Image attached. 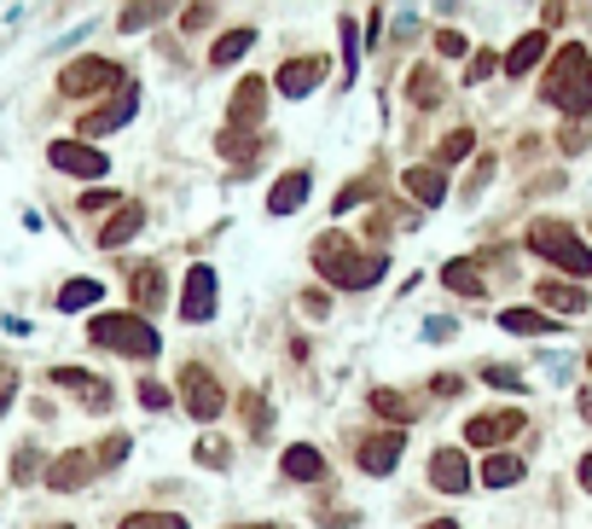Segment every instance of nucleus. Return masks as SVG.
<instances>
[{
	"label": "nucleus",
	"mask_w": 592,
	"mask_h": 529,
	"mask_svg": "<svg viewBox=\"0 0 592 529\" xmlns=\"http://www.w3.org/2000/svg\"><path fill=\"white\" fill-rule=\"evenodd\" d=\"M314 268L325 273L331 286H343V291H367L372 280H383L390 257H383V250H367V257H360V244L349 233H320L314 239Z\"/></svg>",
	"instance_id": "obj_1"
},
{
	"label": "nucleus",
	"mask_w": 592,
	"mask_h": 529,
	"mask_svg": "<svg viewBox=\"0 0 592 529\" xmlns=\"http://www.w3.org/2000/svg\"><path fill=\"white\" fill-rule=\"evenodd\" d=\"M552 99V106L563 111V117H586L592 111V53L586 47H558V59H552V70H546V88H540Z\"/></svg>",
	"instance_id": "obj_2"
},
{
	"label": "nucleus",
	"mask_w": 592,
	"mask_h": 529,
	"mask_svg": "<svg viewBox=\"0 0 592 529\" xmlns=\"http://www.w3.org/2000/svg\"><path fill=\"white\" fill-rule=\"evenodd\" d=\"M88 338H93L99 349H117V356H140V361H151V356L163 349V338L151 332L140 315H99V320L88 326Z\"/></svg>",
	"instance_id": "obj_3"
},
{
	"label": "nucleus",
	"mask_w": 592,
	"mask_h": 529,
	"mask_svg": "<svg viewBox=\"0 0 592 529\" xmlns=\"http://www.w3.org/2000/svg\"><path fill=\"white\" fill-rule=\"evenodd\" d=\"M529 250H534V257H546V262H558V268H570V273H592V244H581L570 227H558V221H540L529 233Z\"/></svg>",
	"instance_id": "obj_4"
},
{
	"label": "nucleus",
	"mask_w": 592,
	"mask_h": 529,
	"mask_svg": "<svg viewBox=\"0 0 592 529\" xmlns=\"http://www.w3.org/2000/svg\"><path fill=\"white\" fill-rule=\"evenodd\" d=\"M59 93H70V99L122 93V64H111V59H76V64H64V76H59Z\"/></svg>",
	"instance_id": "obj_5"
},
{
	"label": "nucleus",
	"mask_w": 592,
	"mask_h": 529,
	"mask_svg": "<svg viewBox=\"0 0 592 529\" xmlns=\"http://www.w3.org/2000/svg\"><path fill=\"white\" fill-rule=\"evenodd\" d=\"M180 401H187V413L203 419V425L221 419V385H215V378L203 372V367H187V372H180Z\"/></svg>",
	"instance_id": "obj_6"
},
{
	"label": "nucleus",
	"mask_w": 592,
	"mask_h": 529,
	"mask_svg": "<svg viewBox=\"0 0 592 529\" xmlns=\"http://www.w3.org/2000/svg\"><path fill=\"white\" fill-rule=\"evenodd\" d=\"M518 431H523V413H518V408H500V413H476V419L465 425V442L500 453V442H511Z\"/></svg>",
	"instance_id": "obj_7"
},
{
	"label": "nucleus",
	"mask_w": 592,
	"mask_h": 529,
	"mask_svg": "<svg viewBox=\"0 0 592 529\" xmlns=\"http://www.w3.org/2000/svg\"><path fill=\"white\" fill-rule=\"evenodd\" d=\"M215 315V273L210 268H192L187 273V291H180V320H210Z\"/></svg>",
	"instance_id": "obj_8"
},
{
	"label": "nucleus",
	"mask_w": 592,
	"mask_h": 529,
	"mask_svg": "<svg viewBox=\"0 0 592 529\" xmlns=\"http://www.w3.org/2000/svg\"><path fill=\"white\" fill-rule=\"evenodd\" d=\"M47 158H53V169H64V174H106L111 163H106V151H93V146H76V140H53V151H47Z\"/></svg>",
	"instance_id": "obj_9"
},
{
	"label": "nucleus",
	"mask_w": 592,
	"mask_h": 529,
	"mask_svg": "<svg viewBox=\"0 0 592 529\" xmlns=\"http://www.w3.org/2000/svg\"><path fill=\"white\" fill-rule=\"evenodd\" d=\"M401 448H407V437H401V431H383V437H367V442H354V460L367 466L372 477H383V471H395Z\"/></svg>",
	"instance_id": "obj_10"
},
{
	"label": "nucleus",
	"mask_w": 592,
	"mask_h": 529,
	"mask_svg": "<svg viewBox=\"0 0 592 529\" xmlns=\"http://www.w3.org/2000/svg\"><path fill=\"white\" fill-rule=\"evenodd\" d=\"M134 111H140V99H134V88H122V93L111 99V106H99V111H88V117H82V134H88V140H99V134H111V129H122V122H128V117H134Z\"/></svg>",
	"instance_id": "obj_11"
},
{
	"label": "nucleus",
	"mask_w": 592,
	"mask_h": 529,
	"mask_svg": "<svg viewBox=\"0 0 592 529\" xmlns=\"http://www.w3.org/2000/svg\"><path fill=\"white\" fill-rule=\"evenodd\" d=\"M430 483H435V489H448V495H465V489H471V460H465L459 448H435Z\"/></svg>",
	"instance_id": "obj_12"
},
{
	"label": "nucleus",
	"mask_w": 592,
	"mask_h": 529,
	"mask_svg": "<svg viewBox=\"0 0 592 529\" xmlns=\"http://www.w3.org/2000/svg\"><path fill=\"white\" fill-rule=\"evenodd\" d=\"M320 76H325L320 59H285V64H279V76H273V88L285 93V99H302V93L320 88Z\"/></svg>",
	"instance_id": "obj_13"
},
{
	"label": "nucleus",
	"mask_w": 592,
	"mask_h": 529,
	"mask_svg": "<svg viewBox=\"0 0 592 529\" xmlns=\"http://www.w3.org/2000/svg\"><path fill=\"white\" fill-rule=\"evenodd\" d=\"M93 471H99V453H88V448H70V453H59V466L47 471V483H53V489H82Z\"/></svg>",
	"instance_id": "obj_14"
},
{
	"label": "nucleus",
	"mask_w": 592,
	"mask_h": 529,
	"mask_svg": "<svg viewBox=\"0 0 592 529\" xmlns=\"http://www.w3.org/2000/svg\"><path fill=\"white\" fill-rule=\"evenodd\" d=\"M262 111H268V82H255V76H250V82L233 93V106H227V122H233V129L244 134V129H250V122L262 117Z\"/></svg>",
	"instance_id": "obj_15"
},
{
	"label": "nucleus",
	"mask_w": 592,
	"mask_h": 529,
	"mask_svg": "<svg viewBox=\"0 0 592 529\" xmlns=\"http://www.w3.org/2000/svg\"><path fill=\"white\" fill-rule=\"evenodd\" d=\"M53 385L76 390V396L88 401V408H111V385H99V378H88L82 367H59V372H53Z\"/></svg>",
	"instance_id": "obj_16"
},
{
	"label": "nucleus",
	"mask_w": 592,
	"mask_h": 529,
	"mask_svg": "<svg viewBox=\"0 0 592 529\" xmlns=\"http://www.w3.org/2000/svg\"><path fill=\"white\" fill-rule=\"evenodd\" d=\"M302 198H308V174H302V169L279 174V187L268 192V216H291V210H302Z\"/></svg>",
	"instance_id": "obj_17"
},
{
	"label": "nucleus",
	"mask_w": 592,
	"mask_h": 529,
	"mask_svg": "<svg viewBox=\"0 0 592 529\" xmlns=\"http://www.w3.org/2000/svg\"><path fill=\"white\" fill-rule=\"evenodd\" d=\"M407 198H419V204H442L448 198V174L442 169H407Z\"/></svg>",
	"instance_id": "obj_18"
},
{
	"label": "nucleus",
	"mask_w": 592,
	"mask_h": 529,
	"mask_svg": "<svg viewBox=\"0 0 592 529\" xmlns=\"http://www.w3.org/2000/svg\"><path fill=\"white\" fill-rule=\"evenodd\" d=\"M285 477H297V483H320V477H325V453L308 448V442L285 448Z\"/></svg>",
	"instance_id": "obj_19"
},
{
	"label": "nucleus",
	"mask_w": 592,
	"mask_h": 529,
	"mask_svg": "<svg viewBox=\"0 0 592 529\" xmlns=\"http://www.w3.org/2000/svg\"><path fill=\"white\" fill-rule=\"evenodd\" d=\"M534 297L546 302V309H558V315H581L586 309V291L581 286H563V280H540Z\"/></svg>",
	"instance_id": "obj_20"
},
{
	"label": "nucleus",
	"mask_w": 592,
	"mask_h": 529,
	"mask_svg": "<svg viewBox=\"0 0 592 529\" xmlns=\"http://www.w3.org/2000/svg\"><path fill=\"white\" fill-rule=\"evenodd\" d=\"M140 227H146V210H140V204H122V210L106 221V233H99V244H106V250H117V244H128V239H134Z\"/></svg>",
	"instance_id": "obj_21"
},
{
	"label": "nucleus",
	"mask_w": 592,
	"mask_h": 529,
	"mask_svg": "<svg viewBox=\"0 0 592 529\" xmlns=\"http://www.w3.org/2000/svg\"><path fill=\"white\" fill-rule=\"evenodd\" d=\"M482 483H488V489L523 483V460H518V453H488V460H482Z\"/></svg>",
	"instance_id": "obj_22"
},
{
	"label": "nucleus",
	"mask_w": 592,
	"mask_h": 529,
	"mask_svg": "<svg viewBox=\"0 0 592 529\" xmlns=\"http://www.w3.org/2000/svg\"><path fill=\"white\" fill-rule=\"evenodd\" d=\"M546 47H552V41H546V30L523 36V41H518V47H511V53H505V70H511V76H529V70L540 64V53H546Z\"/></svg>",
	"instance_id": "obj_23"
},
{
	"label": "nucleus",
	"mask_w": 592,
	"mask_h": 529,
	"mask_svg": "<svg viewBox=\"0 0 592 529\" xmlns=\"http://www.w3.org/2000/svg\"><path fill=\"white\" fill-rule=\"evenodd\" d=\"M163 297H169L163 291V268H151V262L134 268V302H140V309H163Z\"/></svg>",
	"instance_id": "obj_24"
},
{
	"label": "nucleus",
	"mask_w": 592,
	"mask_h": 529,
	"mask_svg": "<svg viewBox=\"0 0 592 529\" xmlns=\"http://www.w3.org/2000/svg\"><path fill=\"white\" fill-rule=\"evenodd\" d=\"M250 41H255L250 30H227V36L210 47V64H215V70H221V64H239V59L250 53Z\"/></svg>",
	"instance_id": "obj_25"
},
{
	"label": "nucleus",
	"mask_w": 592,
	"mask_h": 529,
	"mask_svg": "<svg viewBox=\"0 0 592 529\" xmlns=\"http://www.w3.org/2000/svg\"><path fill=\"white\" fill-rule=\"evenodd\" d=\"M505 332H518V338H540V332H552V320L546 315H534V309H505L500 315Z\"/></svg>",
	"instance_id": "obj_26"
},
{
	"label": "nucleus",
	"mask_w": 592,
	"mask_h": 529,
	"mask_svg": "<svg viewBox=\"0 0 592 529\" xmlns=\"http://www.w3.org/2000/svg\"><path fill=\"white\" fill-rule=\"evenodd\" d=\"M99 291H106L99 280H70V286L59 291V309H64V315H76V309H93V302H99Z\"/></svg>",
	"instance_id": "obj_27"
},
{
	"label": "nucleus",
	"mask_w": 592,
	"mask_h": 529,
	"mask_svg": "<svg viewBox=\"0 0 592 529\" xmlns=\"http://www.w3.org/2000/svg\"><path fill=\"white\" fill-rule=\"evenodd\" d=\"M442 280H448L459 297H482V273H476V262H448V268H442Z\"/></svg>",
	"instance_id": "obj_28"
},
{
	"label": "nucleus",
	"mask_w": 592,
	"mask_h": 529,
	"mask_svg": "<svg viewBox=\"0 0 592 529\" xmlns=\"http://www.w3.org/2000/svg\"><path fill=\"white\" fill-rule=\"evenodd\" d=\"M471 129H453V134H442V146H435V169H448V163H459V158H471Z\"/></svg>",
	"instance_id": "obj_29"
},
{
	"label": "nucleus",
	"mask_w": 592,
	"mask_h": 529,
	"mask_svg": "<svg viewBox=\"0 0 592 529\" xmlns=\"http://www.w3.org/2000/svg\"><path fill=\"white\" fill-rule=\"evenodd\" d=\"M122 529H187V518L180 512H128Z\"/></svg>",
	"instance_id": "obj_30"
},
{
	"label": "nucleus",
	"mask_w": 592,
	"mask_h": 529,
	"mask_svg": "<svg viewBox=\"0 0 592 529\" xmlns=\"http://www.w3.org/2000/svg\"><path fill=\"white\" fill-rule=\"evenodd\" d=\"M407 88H413V106H435V99H442L435 70H413V76H407Z\"/></svg>",
	"instance_id": "obj_31"
},
{
	"label": "nucleus",
	"mask_w": 592,
	"mask_h": 529,
	"mask_svg": "<svg viewBox=\"0 0 592 529\" xmlns=\"http://www.w3.org/2000/svg\"><path fill=\"white\" fill-rule=\"evenodd\" d=\"M372 413H383V419H413V408H407V396H395V390H372Z\"/></svg>",
	"instance_id": "obj_32"
},
{
	"label": "nucleus",
	"mask_w": 592,
	"mask_h": 529,
	"mask_svg": "<svg viewBox=\"0 0 592 529\" xmlns=\"http://www.w3.org/2000/svg\"><path fill=\"white\" fill-rule=\"evenodd\" d=\"M227 460H233V448H227V437H203V442H198V466L221 471Z\"/></svg>",
	"instance_id": "obj_33"
},
{
	"label": "nucleus",
	"mask_w": 592,
	"mask_h": 529,
	"mask_svg": "<svg viewBox=\"0 0 592 529\" xmlns=\"http://www.w3.org/2000/svg\"><path fill=\"white\" fill-rule=\"evenodd\" d=\"M221 151H227V158H233V163H250V158H255V134L227 129V134H221Z\"/></svg>",
	"instance_id": "obj_34"
},
{
	"label": "nucleus",
	"mask_w": 592,
	"mask_h": 529,
	"mask_svg": "<svg viewBox=\"0 0 592 529\" xmlns=\"http://www.w3.org/2000/svg\"><path fill=\"white\" fill-rule=\"evenodd\" d=\"M482 378H488L494 390H500V385H505V390H523V372H518V367H482Z\"/></svg>",
	"instance_id": "obj_35"
},
{
	"label": "nucleus",
	"mask_w": 592,
	"mask_h": 529,
	"mask_svg": "<svg viewBox=\"0 0 592 529\" xmlns=\"http://www.w3.org/2000/svg\"><path fill=\"white\" fill-rule=\"evenodd\" d=\"M36 466H41V453H36V448H18V466H12V483H30V477H36Z\"/></svg>",
	"instance_id": "obj_36"
},
{
	"label": "nucleus",
	"mask_w": 592,
	"mask_h": 529,
	"mask_svg": "<svg viewBox=\"0 0 592 529\" xmlns=\"http://www.w3.org/2000/svg\"><path fill=\"white\" fill-rule=\"evenodd\" d=\"M163 7H134V12H122V30H140V23H158Z\"/></svg>",
	"instance_id": "obj_37"
},
{
	"label": "nucleus",
	"mask_w": 592,
	"mask_h": 529,
	"mask_svg": "<svg viewBox=\"0 0 592 529\" xmlns=\"http://www.w3.org/2000/svg\"><path fill=\"white\" fill-rule=\"evenodd\" d=\"M494 64H500L494 53H476V59H471V70H465V82H482V76H488V70H494Z\"/></svg>",
	"instance_id": "obj_38"
},
{
	"label": "nucleus",
	"mask_w": 592,
	"mask_h": 529,
	"mask_svg": "<svg viewBox=\"0 0 592 529\" xmlns=\"http://www.w3.org/2000/svg\"><path fill=\"white\" fill-rule=\"evenodd\" d=\"M140 401L146 408H169V390L163 385H140Z\"/></svg>",
	"instance_id": "obj_39"
},
{
	"label": "nucleus",
	"mask_w": 592,
	"mask_h": 529,
	"mask_svg": "<svg viewBox=\"0 0 592 529\" xmlns=\"http://www.w3.org/2000/svg\"><path fill=\"white\" fill-rule=\"evenodd\" d=\"M563 151H581L586 146V129H581V122H570V129H563V140H558Z\"/></svg>",
	"instance_id": "obj_40"
},
{
	"label": "nucleus",
	"mask_w": 592,
	"mask_h": 529,
	"mask_svg": "<svg viewBox=\"0 0 592 529\" xmlns=\"http://www.w3.org/2000/svg\"><path fill=\"white\" fill-rule=\"evenodd\" d=\"M111 204H117V192H88V198H82L88 216H93V210H111Z\"/></svg>",
	"instance_id": "obj_41"
},
{
	"label": "nucleus",
	"mask_w": 592,
	"mask_h": 529,
	"mask_svg": "<svg viewBox=\"0 0 592 529\" xmlns=\"http://www.w3.org/2000/svg\"><path fill=\"white\" fill-rule=\"evenodd\" d=\"M122 453H128V437H111L106 448H99V460H106V466H111V460H122Z\"/></svg>",
	"instance_id": "obj_42"
},
{
	"label": "nucleus",
	"mask_w": 592,
	"mask_h": 529,
	"mask_svg": "<svg viewBox=\"0 0 592 529\" xmlns=\"http://www.w3.org/2000/svg\"><path fill=\"white\" fill-rule=\"evenodd\" d=\"M360 198H367V187H360V181H354V187H343V192H338V210H354Z\"/></svg>",
	"instance_id": "obj_43"
},
{
	"label": "nucleus",
	"mask_w": 592,
	"mask_h": 529,
	"mask_svg": "<svg viewBox=\"0 0 592 529\" xmlns=\"http://www.w3.org/2000/svg\"><path fill=\"white\" fill-rule=\"evenodd\" d=\"M435 47H442V53L453 59V53H465V36H453V30H448V36H435Z\"/></svg>",
	"instance_id": "obj_44"
},
{
	"label": "nucleus",
	"mask_w": 592,
	"mask_h": 529,
	"mask_svg": "<svg viewBox=\"0 0 592 529\" xmlns=\"http://www.w3.org/2000/svg\"><path fill=\"white\" fill-rule=\"evenodd\" d=\"M581 489L592 495V453H586V460H581Z\"/></svg>",
	"instance_id": "obj_45"
},
{
	"label": "nucleus",
	"mask_w": 592,
	"mask_h": 529,
	"mask_svg": "<svg viewBox=\"0 0 592 529\" xmlns=\"http://www.w3.org/2000/svg\"><path fill=\"white\" fill-rule=\"evenodd\" d=\"M424 529H459L453 518H435V523H424Z\"/></svg>",
	"instance_id": "obj_46"
},
{
	"label": "nucleus",
	"mask_w": 592,
	"mask_h": 529,
	"mask_svg": "<svg viewBox=\"0 0 592 529\" xmlns=\"http://www.w3.org/2000/svg\"><path fill=\"white\" fill-rule=\"evenodd\" d=\"M7 401H12V385H0V413H7Z\"/></svg>",
	"instance_id": "obj_47"
},
{
	"label": "nucleus",
	"mask_w": 592,
	"mask_h": 529,
	"mask_svg": "<svg viewBox=\"0 0 592 529\" xmlns=\"http://www.w3.org/2000/svg\"><path fill=\"white\" fill-rule=\"evenodd\" d=\"M581 413H586V419H592V390H586V396H581Z\"/></svg>",
	"instance_id": "obj_48"
},
{
	"label": "nucleus",
	"mask_w": 592,
	"mask_h": 529,
	"mask_svg": "<svg viewBox=\"0 0 592 529\" xmlns=\"http://www.w3.org/2000/svg\"><path fill=\"white\" fill-rule=\"evenodd\" d=\"M239 529H273V523H239Z\"/></svg>",
	"instance_id": "obj_49"
},
{
	"label": "nucleus",
	"mask_w": 592,
	"mask_h": 529,
	"mask_svg": "<svg viewBox=\"0 0 592 529\" xmlns=\"http://www.w3.org/2000/svg\"><path fill=\"white\" fill-rule=\"evenodd\" d=\"M586 367H592V356H586Z\"/></svg>",
	"instance_id": "obj_50"
},
{
	"label": "nucleus",
	"mask_w": 592,
	"mask_h": 529,
	"mask_svg": "<svg viewBox=\"0 0 592 529\" xmlns=\"http://www.w3.org/2000/svg\"><path fill=\"white\" fill-rule=\"evenodd\" d=\"M59 529H70V523H59Z\"/></svg>",
	"instance_id": "obj_51"
}]
</instances>
